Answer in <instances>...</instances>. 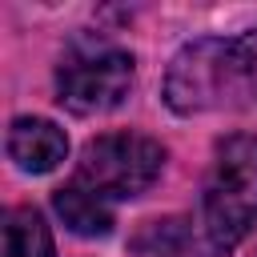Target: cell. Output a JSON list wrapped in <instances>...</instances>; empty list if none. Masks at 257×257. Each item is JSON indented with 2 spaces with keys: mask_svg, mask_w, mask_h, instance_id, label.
<instances>
[{
  "mask_svg": "<svg viewBox=\"0 0 257 257\" xmlns=\"http://www.w3.org/2000/svg\"><path fill=\"white\" fill-rule=\"evenodd\" d=\"M165 104L181 116L257 104V28L185 44L165 72Z\"/></svg>",
  "mask_w": 257,
  "mask_h": 257,
  "instance_id": "6da1fadb",
  "label": "cell"
},
{
  "mask_svg": "<svg viewBox=\"0 0 257 257\" xmlns=\"http://www.w3.org/2000/svg\"><path fill=\"white\" fill-rule=\"evenodd\" d=\"M133 88V56L108 40L80 36L68 44L56 68V100L76 116L116 108Z\"/></svg>",
  "mask_w": 257,
  "mask_h": 257,
  "instance_id": "3957f363",
  "label": "cell"
},
{
  "mask_svg": "<svg viewBox=\"0 0 257 257\" xmlns=\"http://www.w3.org/2000/svg\"><path fill=\"white\" fill-rule=\"evenodd\" d=\"M8 157L20 173H52L68 157V137L44 116H16L8 124Z\"/></svg>",
  "mask_w": 257,
  "mask_h": 257,
  "instance_id": "5b68a950",
  "label": "cell"
},
{
  "mask_svg": "<svg viewBox=\"0 0 257 257\" xmlns=\"http://www.w3.org/2000/svg\"><path fill=\"white\" fill-rule=\"evenodd\" d=\"M4 257H52V237L32 205L8 209L4 217Z\"/></svg>",
  "mask_w": 257,
  "mask_h": 257,
  "instance_id": "52a82bcc",
  "label": "cell"
},
{
  "mask_svg": "<svg viewBox=\"0 0 257 257\" xmlns=\"http://www.w3.org/2000/svg\"><path fill=\"white\" fill-rule=\"evenodd\" d=\"M52 209L56 217L76 233V237H108L112 233V209L104 197H96L92 189L68 181L64 189L52 193Z\"/></svg>",
  "mask_w": 257,
  "mask_h": 257,
  "instance_id": "8992f818",
  "label": "cell"
},
{
  "mask_svg": "<svg viewBox=\"0 0 257 257\" xmlns=\"http://www.w3.org/2000/svg\"><path fill=\"white\" fill-rule=\"evenodd\" d=\"M165 169V149L141 133H104L84 145L72 181L104 201H124L145 193Z\"/></svg>",
  "mask_w": 257,
  "mask_h": 257,
  "instance_id": "277c9868",
  "label": "cell"
},
{
  "mask_svg": "<svg viewBox=\"0 0 257 257\" xmlns=\"http://www.w3.org/2000/svg\"><path fill=\"white\" fill-rule=\"evenodd\" d=\"M201 225L213 253H229L257 225V137H225L213 153L201 201Z\"/></svg>",
  "mask_w": 257,
  "mask_h": 257,
  "instance_id": "7a4b0ae2",
  "label": "cell"
}]
</instances>
